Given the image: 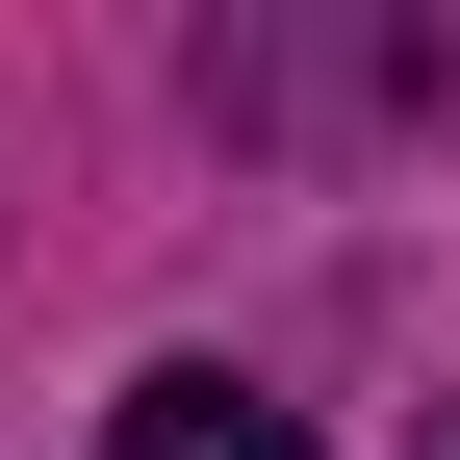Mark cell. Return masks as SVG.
Listing matches in <instances>:
<instances>
[{
	"label": "cell",
	"instance_id": "cell-1",
	"mask_svg": "<svg viewBox=\"0 0 460 460\" xmlns=\"http://www.w3.org/2000/svg\"><path fill=\"white\" fill-rule=\"evenodd\" d=\"M102 460H307V410H281V384H230V358H154L128 410H102Z\"/></svg>",
	"mask_w": 460,
	"mask_h": 460
},
{
	"label": "cell",
	"instance_id": "cell-2",
	"mask_svg": "<svg viewBox=\"0 0 460 460\" xmlns=\"http://www.w3.org/2000/svg\"><path fill=\"white\" fill-rule=\"evenodd\" d=\"M410 460H460V410H435V435H410Z\"/></svg>",
	"mask_w": 460,
	"mask_h": 460
}]
</instances>
